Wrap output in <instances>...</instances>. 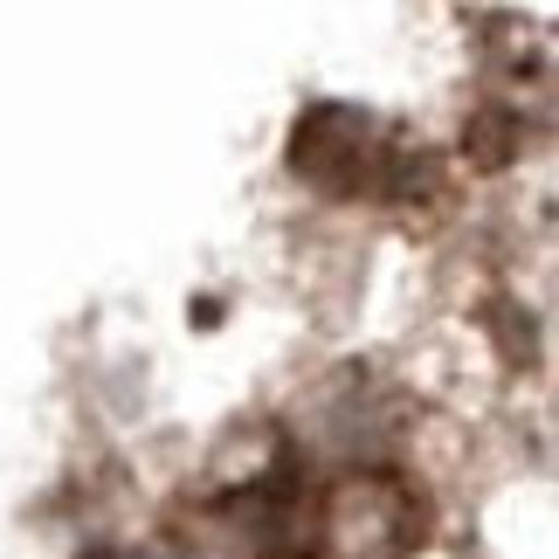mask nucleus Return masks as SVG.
Wrapping results in <instances>:
<instances>
[{"mask_svg":"<svg viewBox=\"0 0 559 559\" xmlns=\"http://www.w3.org/2000/svg\"><path fill=\"white\" fill-rule=\"evenodd\" d=\"M290 174L332 201H415L436 193V159L421 139L386 132L359 104H311L290 132Z\"/></svg>","mask_w":559,"mask_h":559,"instance_id":"obj_1","label":"nucleus"},{"mask_svg":"<svg viewBox=\"0 0 559 559\" xmlns=\"http://www.w3.org/2000/svg\"><path fill=\"white\" fill-rule=\"evenodd\" d=\"M421 546V498L394 469H353L318 498V552L325 559H407Z\"/></svg>","mask_w":559,"mask_h":559,"instance_id":"obj_2","label":"nucleus"},{"mask_svg":"<svg viewBox=\"0 0 559 559\" xmlns=\"http://www.w3.org/2000/svg\"><path fill=\"white\" fill-rule=\"evenodd\" d=\"M519 118H511V111H477V118H469L463 124V153L469 159H477V166H511V159H519Z\"/></svg>","mask_w":559,"mask_h":559,"instance_id":"obj_3","label":"nucleus"}]
</instances>
